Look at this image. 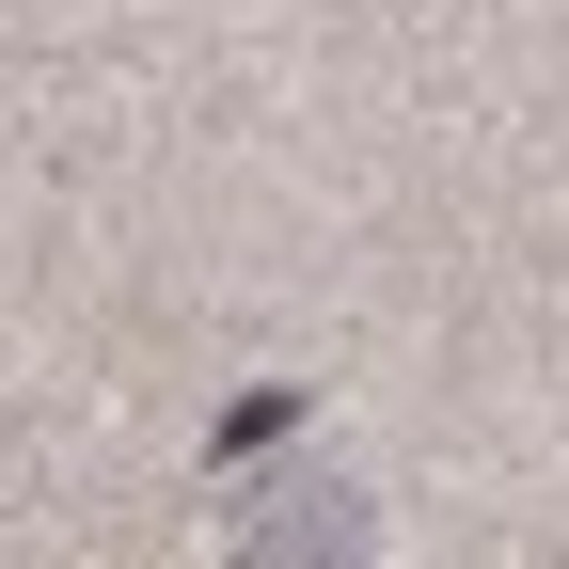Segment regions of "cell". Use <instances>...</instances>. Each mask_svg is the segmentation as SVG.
Here are the masks:
<instances>
[{"instance_id": "cell-1", "label": "cell", "mask_w": 569, "mask_h": 569, "mask_svg": "<svg viewBox=\"0 0 569 569\" xmlns=\"http://www.w3.org/2000/svg\"><path fill=\"white\" fill-rule=\"evenodd\" d=\"M238 569H365V490L317 475V490H269L238 522Z\"/></svg>"}]
</instances>
